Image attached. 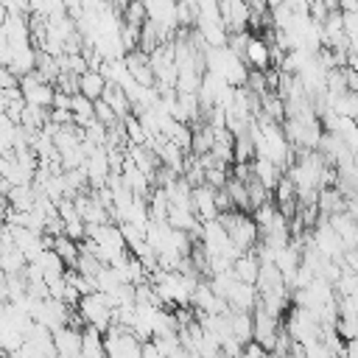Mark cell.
<instances>
[{
    "instance_id": "277c9868",
    "label": "cell",
    "mask_w": 358,
    "mask_h": 358,
    "mask_svg": "<svg viewBox=\"0 0 358 358\" xmlns=\"http://www.w3.org/2000/svg\"><path fill=\"white\" fill-rule=\"evenodd\" d=\"M95 120H98L101 126H106V129H112V126H117V123H120L117 112H115L106 101H95Z\"/></svg>"
},
{
    "instance_id": "3957f363",
    "label": "cell",
    "mask_w": 358,
    "mask_h": 358,
    "mask_svg": "<svg viewBox=\"0 0 358 358\" xmlns=\"http://www.w3.org/2000/svg\"><path fill=\"white\" fill-rule=\"evenodd\" d=\"M232 274L241 280V282H249V285H257V277H260V257L255 252H246L235 260L232 266Z\"/></svg>"
},
{
    "instance_id": "7a4b0ae2",
    "label": "cell",
    "mask_w": 358,
    "mask_h": 358,
    "mask_svg": "<svg viewBox=\"0 0 358 358\" xmlns=\"http://www.w3.org/2000/svg\"><path fill=\"white\" fill-rule=\"evenodd\" d=\"M106 87H109V78H106L101 70H87V73L81 76L78 92H81V95H87L90 101H101V98H103V92H106Z\"/></svg>"
},
{
    "instance_id": "5b68a950",
    "label": "cell",
    "mask_w": 358,
    "mask_h": 358,
    "mask_svg": "<svg viewBox=\"0 0 358 358\" xmlns=\"http://www.w3.org/2000/svg\"><path fill=\"white\" fill-rule=\"evenodd\" d=\"M338 11H344V14H358V0H338Z\"/></svg>"
},
{
    "instance_id": "6da1fadb",
    "label": "cell",
    "mask_w": 358,
    "mask_h": 358,
    "mask_svg": "<svg viewBox=\"0 0 358 358\" xmlns=\"http://www.w3.org/2000/svg\"><path fill=\"white\" fill-rule=\"evenodd\" d=\"M243 59H246L249 70H268V67H274V62H271V45L263 36H252L249 39Z\"/></svg>"
}]
</instances>
